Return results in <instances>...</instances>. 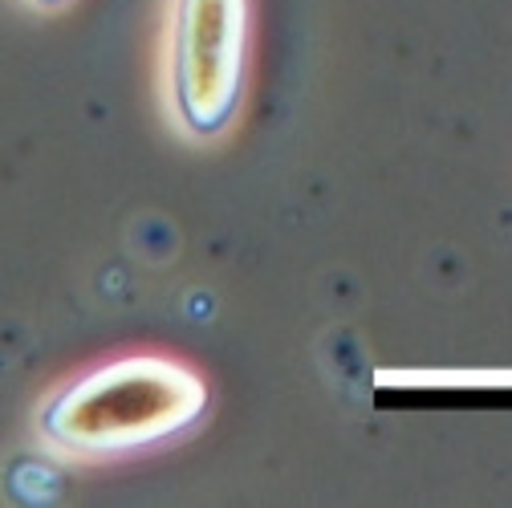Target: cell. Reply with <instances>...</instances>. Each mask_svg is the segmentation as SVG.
<instances>
[{"mask_svg": "<svg viewBox=\"0 0 512 508\" xmlns=\"http://www.w3.org/2000/svg\"><path fill=\"white\" fill-rule=\"evenodd\" d=\"M248 53V0H175L171 94L191 135H216L240 106Z\"/></svg>", "mask_w": 512, "mask_h": 508, "instance_id": "2", "label": "cell"}, {"mask_svg": "<svg viewBox=\"0 0 512 508\" xmlns=\"http://www.w3.org/2000/svg\"><path fill=\"white\" fill-rule=\"evenodd\" d=\"M204 411L208 383L191 366L159 354H131L57 391L41 427L61 452L118 456L187 431Z\"/></svg>", "mask_w": 512, "mask_h": 508, "instance_id": "1", "label": "cell"}, {"mask_svg": "<svg viewBox=\"0 0 512 508\" xmlns=\"http://www.w3.org/2000/svg\"><path fill=\"white\" fill-rule=\"evenodd\" d=\"M33 5H41V9H45V5H61V0H33Z\"/></svg>", "mask_w": 512, "mask_h": 508, "instance_id": "3", "label": "cell"}]
</instances>
